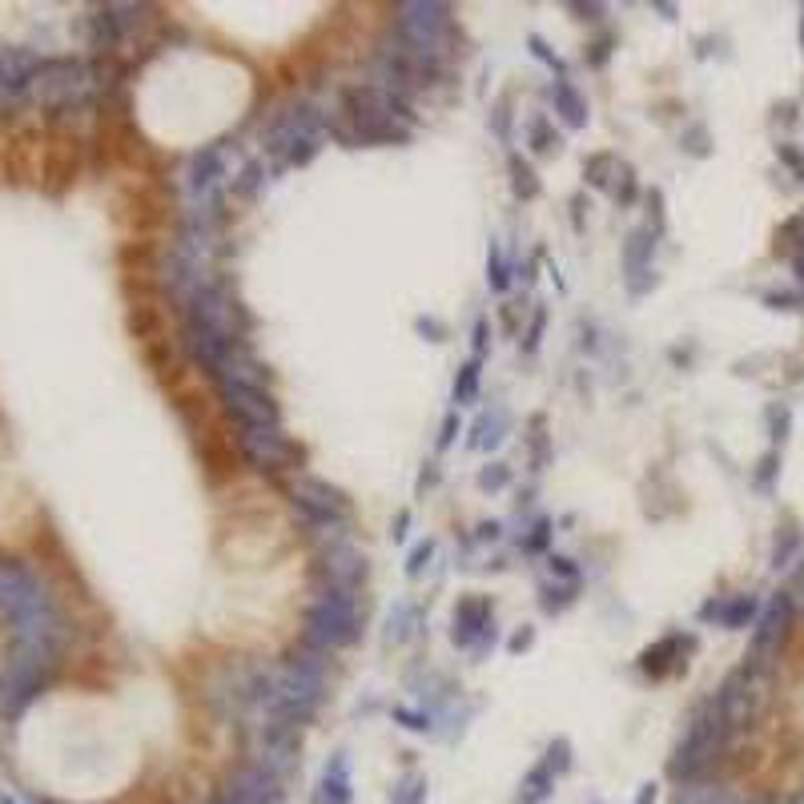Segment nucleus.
<instances>
[{
    "mask_svg": "<svg viewBox=\"0 0 804 804\" xmlns=\"http://www.w3.org/2000/svg\"><path fill=\"white\" fill-rule=\"evenodd\" d=\"M475 482L482 491H503V487H511V467L508 463H487V467H479Z\"/></svg>",
    "mask_w": 804,
    "mask_h": 804,
    "instance_id": "39",
    "label": "nucleus"
},
{
    "mask_svg": "<svg viewBox=\"0 0 804 804\" xmlns=\"http://www.w3.org/2000/svg\"><path fill=\"white\" fill-rule=\"evenodd\" d=\"M547 568H551V575L563 583H580V568H575V559L571 556H547Z\"/></svg>",
    "mask_w": 804,
    "mask_h": 804,
    "instance_id": "45",
    "label": "nucleus"
},
{
    "mask_svg": "<svg viewBox=\"0 0 804 804\" xmlns=\"http://www.w3.org/2000/svg\"><path fill=\"white\" fill-rule=\"evenodd\" d=\"M580 583H563V580H551V583H539V607H544L547 616H559V611H568L575 599H580Z\"/></svg>",
    "mask_w": 804,
    "mask_h": 804,
    "instance_id": "29",
    "label": "nucleus"
},
{
    "mask_svg": "<svg viewBox=\"0 0 804 804\" xmlns=\"http://www.w3.org/2000/svg\"><path fill=\"white\" fill-rule=\"evenodd\" d=\"M547 97H551V105H556V117L568 129H583V125L592 121V109H587V97H583L580 89L571 85V77H563V81H551V89H547Z\"/></svg>",
    "mask_w": 804,
    "mask_h": 804,
    "instance_id": "20",
    "label": "nucleus"
},
{
    "mask_svg": "<svg viewBox=\"0 0 804 804\" xmlns=\"http://www.w3.org/2000/svg\"><path fill=\"white\" fill-rule=\"evenodd\" d=\"M656 796H660V789L648 780V784H640V792H636V804H656Z\"/></svg>",
    "mask_w": 804,
    "mask_h": 804,
    "instance_id": "53",
    "label": "nucleus"
},
{
    "mask_svg": "<svg viewBox=\"0 0 804 804\" xmlns=\"http://www.w3.org/2000/svg\"><path fill=\"white\" fill-rule=\"evenodd\" d=\"M640 177H636V170H631L628 161H619V174H616V186H611V198L619 201V210H628V206H636L640 201Z\"/></svg>",
    "mask_w": 804,
    "mask_h": 804,
    "instance_id": "33",
    "label": "nucleus"
},
{
    "mask_svg": "<svg viewBox=\"0 0 804 804\" xmlns=\"http://www.w3.org/2000/svg\"><path fill=\"white\" fill-rule=\"evenodd\" d=\"M290 511L294 520L306 527L314 539H326V535H350V523H354V508L342 487L318 479V475H294L290 482Z\"/></svg>",
    "mask_w": 804,
    "mask_h": 804,
    "instance_id": "6",
    "label": "nucleus"
},
{
    "mask_svg": "<svg viewBox=\"0 0 804 804\" xmlns=\"http://www.w3.org/2000/svg\"><path fill=\"white\" fill-rule=\"evenodd\" d=\"M234 161H230V145H201L194 153H186L182 170H177V189H182V201L194 206V201H206L213 194H225V186L234 182Z\"/></svg>",
    "mask_w": 804,
    "mask_h": 804,
    "instance_id": "10",
    "label": "nucleus"
},
{
    "mask_svg": "<svg viewBox=\"0 0 804 804\" xmlns=\"http://www.w3.org/2000/svg\"><path fill=\"white\" fill-rule=\"evenodd\" d=\"M532 643H535V628H532V624H523V628H515V631H511L508 652H511V656H523V652H527Z\"/></svg>",
    "mask_w": 804,
    "mask_h": 804,
    "instance_id": "47",
    "label": "nucleus"
},
{
    "mask_svg": "<svg viewBox=\"0 0 804 804\" xmlns=\"http://www.w3.org/2000/svg\"><path fill=\"white\" fill-rule=\"evenodd\" d=\"M270 177H273V170L266 165V161L249 158V161H242V165H237V174H234V182H230V189H234L237 198L254 201V198H261V194H266Z\"/></svg>",
    "mask_w": 804,
    "mask_h": 804,
    "instance_id": "23",
    "label": "nucleus"
},
{
    "mask_svg": "<svg viewBox=\"0 0 804 804\" xmlns=\"http://www.w3.org/2000/svg\"><path fill=\"white\" fill-rule=\"evenodd\" d=\"M362 636V604L359 595L335 592V587H322L314 583L306 607H302V631L298 640L314 643L322 652H342V648H354Z\"/></svg>",
    "mask_w": 804,
    "mask_h": 804,
    "instance_id": "4",
    "label": "nucleus"
},
{
    "mask_svg": "<svg viewBox=\"0 0 804 804\" xmlns=\"http://www.w3.org/2000/svg\"><path fill=\"white\" fill-rule=\"evenodd\" d=\"M511 278H515V266L503 254V242L491 237V246H487V286H491V294H508Z\"/></svg>",
    "mask_w": 804,
    "mask_h": 804,
    "instance_id": "28",
    "label": "nucleus"
},
{
    "mask_svg": "<svg viewBox=\"0 0 804 804\" xmlns=\"http://www.w3.org/2000/svg\"><path fill=\"white\" fill-rule=\"evenodd\" d=\"M508 174H511V194L520 201H535L544 194V182H539L535 165L523 153H508Z\"/></svg>",
    "mask_w": 804,
    "mask_h": 804,
    "instance_id": "25",
    "label": "nucleus"
},
{
    "mask_svg": "<svg viewBox=\"0 0 804 804\" xmlns=\"http://www.w3.org/2000/svg\"><path fill=\"white\" fill-rule=\"evenodd\" d=\"M532 434H527V446H532V470H544L551 463V434H547V415H532Z\"/></svg>",
    "mask_w": 804,
    "mask_h": 804,
    "instance_id": "32",
    "label": "nucleus"
},
{
    "mask_svg": "<svg viewBox=\"0 0 804 804\" xmlns=\"http://www.w3.org/2000/svg\"><path fill=\"white\" fill-rule=\"evenodd\" d=\"M434 482H439V463H427V467H422V475H419V491H422V487H434Z\"/></svg>",
    "mask_w": 804,
    "mask_h": 804,
    "instance_id": "55",
    "label": "nucleus"
},
{
    "mask_svg": "<svg viewBox=\"0 0 804 804\" xmlns=\"http://www.w3.org/2000/svg\"><path fill=\"white\" fill-rule=\"evenodd\" d=\"M508 431H511V410L503 403H496V407L479 410V419L470 422L467 446L470 451H496V446H503Z\"/></svg>",
    "mask_w": 804,
    "mask_h": 804,
    "instance_id": "19",
    "label": "nucleus"
},
{
    "mask_svg": "<svg viewBox=\"0 0 804 804\" xmlns=\"http://www.w3.org/2000/svg\"><path fill=\"white\" fill-rule=\"evenodd\" d=\"M57 664H61V648L21 640L9 643V656L0 664V724L13 729L16 720L37 704L45 688H49Z\"/></svg>",
    "mask_w": 804,
    "mask_h": 804,
    "instance_id": "3",
    "label": "nucleus"
},
{
    "mask_svg": "<svg viewBox=\"0 0 804 804\" xmlns=\"http://www.w3.org/2000/svg\"><path fill=\"white\" fill-rule=\"evenodd\" d=\"M491 326H487V318H479L475 322V354H470V359H487V342H491Z\"/></svg>",
    "mask_w": 804,
    "mask_h": 804,
    "instance_id": "49",
    "label": "nucleus"
},
{
    "mask_svg": "<svg viewBox=\"0 0 804 804\" xmlns=\"http://www.w3.org/2000/svg\"><path fill=\"white\" fill-rule=\"evenodd\" d=\"M407 532H410V511H398L395 515V544H403V539H407Z\"/></svg>",
    "mask_w": 804,
    "mask_h": 804,
    "instance_id": "52",
    "label": "nucleus"
},
{
    "mask_svg": "<svg viewBox=\"0 0 804 804\" xmlns=\"http://www.w3.org/2000/svg\"><path fill=\"white\" fill-rule=\"evenodd\" d=\"M237 446L249 467L261 475H282L302 463V446L282 427H237Z\"/></svg>",
    "mask_w": 804,
    "mask_h": 804,
    "instance_id": "11",
    "label": "nucleus"
},
{
    "mask_svg": "<svg viewBox=\"0 0 804 804\" xmlns=\"http://www.w3.org/2000/svg\"><path fill=\"white\" fill-rule=\"evenodd\" d=\"M611 45H616V37H611V33H604V37L599 40H592V45H587V65H595V69H604L607 65V57H611Z\"/></svg>",
    "mask_w": 804,
    "mask_h": 804,
    "instance_id": "46",
    "label": "nucleus"
},
{
    "mask_svg": "<svg viewBox=\"0 0 804 804\" xmlns=\"http://www.w3.org/2000/svg\"><path fill=\"white\" fill-rule=\"evenodd\" d=\"M616 174H619V158H616V153H592V158L583 161V182H587L595 194H611V186H616Z\"/></svg>",
    "mask_w": 804,
    "mask_h": 804,
    "instance_id": "27",
    "label": "nucleus"
},
{
    "mask_svg": "<svg viewBox=\"0 0 804 804\" xmlns=\"http://www.w3.org/2000/svg\"><path fill=\"white\" fill-rule=\"evenodd\" d=\"M571 13H580V21H599V4H571Z\"/></svg>",
    "mask_w": 804,
    "mask_h": 804,
    "instance_id": "54",
    "label": "nucleus"
},
{
    "mask_svg": "<svg viewBox=\"0 0 804 804\" xmlns=\"http://www.w3.org/2000/svg\"><path fill=\"white\" fill-rule=\"evenodd\" d=\"M225 410L237 419V427H282V410L270 386L258 383H213Z\"/></svg>",
    "mask_w": 804,
    "mask_h": 804,
    "instance_id": "12",
    "label": "nucleus"
},
{
    "mask_svg": "<svg viewBox=\"0 0 804 804\" xmlns=\"http://www.w3.org/2000/svg\"><path fill=\"white\" fill-rule=\"evenodd\" d=\"M680 149H684V153H692V158H704V153H708V129H704V125L696 121L692 129H684Z\"/></svg>",
    "mask_w": 804,
    "mask_h": 804,
    "instance_id": "42",
    "label": "nucleus"
},
{
    "mask_svg": "<svg viewBox=\"0 0 804 804\" xmlns=\"http://www.w3.org/2000/svg\"><path fill=\"white\" fill-rule=\"evenodd\" d=\"M318 153H322V137H310V141H302V145H298L294 153L282 161V165H286V170H302V165H310V161L318 158Z\"/></svg>",
    "mask_w": 804,
    "mask_h": 804,
    "instance_id": "43",
    "label": "nucleus"
},
{
    "mask_svg": "<svg viewBox=\"0 0 804 804\" xmlns=\"http://www.w3.org/2000/svg\"><path fill=\"white\" fill-rule=\"evenodd\" d=\"M463 431V419H458V410L451 407L443 415V427H439V439H434V446H439V451H446V446L455 443V434Z\"/></svg>",
    "mask_w": 804,
    "mask_h": 804,
    "instance_id": "44",
    "label": "nucleus"
},
{
    "mask_svg": "<svg viewBox=\"0 0 804 804\" xmlns=\"http://www.w3.org/2000/svg\"><path fill=\"white\" fill-rule=\"evenodd\" d=\"M415 330H419V335H427L431 342H443V338H446V322L443 318H415Z\"/></svg>",
    "mask_w": 804,
    "mask_h": 804,
    "instance_id": "48",
    "label": "nucleus"
},
{
    "mask_svg": "<svg viewBox=\"0 0 804 804\" xmlns=\"http://www.w3.org/2000/svg\"><path fill=\"white\" fill-rule=\"evenodd\" d=\"M422 628V604L419 599H398L391 611H386V631H383V640L386 643H410L415 636H419Z\"/></svg>",
    "mask_w": 804,
    "mask_h": 804,
    "instance_id": "21",
    "label": "nucleus"
},
{
    "mask_svg": "<svg viewBox=\"0 0 804 804\" xmlns=\"http://www.w3.org/2000/svg\"><path fill=\"white\" fill-rule=\"evenodd\" d=\"M310 804H354V768L350 756L338 748L330 753V760L322 765V777L310 792Z\"/></svg>",
    "mask_w": 804,
    "mask_h": 804,
    "instance_id": "17",
    "label": "nucleus"
},
{
    "mask_svg": "<svg viewBox=\"0 0 804 804\" xmlns=\"http://www.w3.org/2000/svg\"><path fill=\"white\" fill-rule=\"evenodd\" d=\"M427 796H431V780H427V772L407 768V772H398L395 777V784H391V792H386V804H427Z\"/></svg>",
    "mask_w": 804,
    "mask_h": 804,
    "instance_id": "24",
    "label": "nucleus"
},
{
    "mask_svg": "<svg viewBox=\"0 0 804 804\" xmlns=\"http://www.w3.org/2000/svg\"><path fill=\"white\" fill-rule=\"evenodd\" d=\"M40 61L45 57L33 49H0V113L28 97V85H33Z\"/></svg>",
    "mask_w": 804,
    "mask_h": 804,
    "instance_id": "15",
    "label": "nucleus"
},
{
    "mask_svg": "<svg viewBox=\"0 0 804 804\" xmlns=\"http://www.w3.org/2000/svg\"><path fill=\"white\" fill-rule=\"evenodd\" d=\"M141 13L137 4H105L97 13L89 16V45L93 49H117L137 25H141Z\"/></svg>",
    "mask_w": 804,
    "mask_h": 804,
    "instance_id": "16",
    "label": "nucleus"
},
{
    "mask_svg": "<svg viewBox=\"0 0 804 804\" xmlns=\"http://www.w3.org/2000/svg\"><path fill=\"white\" fill-rule=\"evenodd\" d=\"M696 648V636H684V631H672L664 640H656L652 648H643L640 652V672L643 676H652V680H664L672 672L680 668L684 652H692Z\"/></svg>",
    "mask_w": 804,
    "mask_h": 804,
    "instance_id": "18",
    "label": "nucleus"
},
{
    "mask_svg": "<svg viewBox=\"0 0 804 804\" xmlns=\"http://www.w3.org/2000/svg\"><path fill=\"white\" fill-rule=\"evenodd\" d=\"M366 575H371V559H366V551L350 535H326V539H318V551H314V583L347 595H362Z\"/></svg>",
    "mask_w": 804,
    "mask_h": 804,
    "instance_id": "9",
    "label": "nucleus"
},
{
    "mask_svg": "<svg viewBox=\"0 0 804 804\" xmlns=\"http://www.w3.org/2000/svg\"><path fill=\"white\" fill-rule=\"evenodd\" d=\"M499 535H503V523H499V520H487V523H479V535H475V544H487V539L496 544Z\"/></svg>",
    "mask_w": 804,
    "mask_h": 804,
    "instance_id": "50",
    "label": "nucleus"
},
{
    "mask_svg": "<svg viewBox=\"0 0 804 804\" xmlns=\"http://www.w3.org/2000/svg\"><path fill=\"white\" fill-rule=\"evenodd\" d=\"M556 784L559 777L547 768V760H535L520 780V792H515V804H547L556 796Z\"/></svg>",
    "mask_w": 804,
    "mask_h": 804,
    "instance_id": "22",
    "label": "nucleus"
},
{
    "mask_svg": "<svg viewBox=\"0 0 804 804\" xmlns=\"http://www.w3.org/2000/svg\"><path fill=\"white\" fill-rule=\"evenodd\" d=\"M656 246L660 234H652L648 225H636L624 237V249H619V266H624V286H628L631 298H643L648 290H656Z\"/></svg>",
    "mask_w": 804,
    "mask_h": 804,
    "instance_id": "13",
    "label": "nucleus"
},
{
    "mask_svg": "<svg viewBox=\"0 0 804 804\" xmlns=\"http://www.w3.org/2000/svg\"><path fill=\"white\" fill-rule=\"evenodd\" d=\"M93 69L77 57H45L28 85V101H37L45 109H69V105H81V101L97 89L93 81Z\"/></svg>",
    "mask_w": 804,
    "mask_h": 804,
    "instance_id": "8",
    "label": "nucleus"
},
{
    "mask_svg": "<svg viewBox=\"0 0 804 804\" xmlns=\"http://www.w3.org/2000/svg\"><path fill=\"white\" fill-rule=\"evenodd\" d=\"M515 97L511 93H499L496 101H491V113H487V129L503 141V145H511V137H515Z\"/></svg>",
    "mask_w": 804,
    "mask_h": 804,
    "instance_id": "31",
    "label": "nucleus"
},
{
    "mask_svg": "<svg viewBox=\"0 0 804 804\" xmlns=\"http://www.w3.org/2000/svg\"><path fill=\"white\" fill-rule=\"evenodd\" d=\"M326 121H330L326 109L310 97H290L282 105H273L266 113V121H261V149H266V158H273L282 165L302 141L326 137Z\"/></svg>",
    "mask_w": 804,
    "mask_h": 804,
    "instance_id": "7",
    "label": "nucleus"
},
{
    "mask_svg": "<svg viewBox=\"0 0 804 804\" xmlns=\"http://www.w3.org/2000/svg\"><path fill=\"white\" fill-rule=\"evenodd\" d=\"M527 145H532V153H539V158H551V153L563 149V133H559L556 121H551L547 113H532V117H527Z\"/></svg>",
    "mask_w": 804,
    "mask_h": 804,
    "instance_id": "26",
    "label": "nucleus"
},
{
    "mask_svg": "<svg viewBox=\"0 0 804 804\" xmlns=\"http://www.w3.org/2000/svg\"><path fill=\"white\" fill-rule=\"evenodd\" d=\"M539 760H547V768H551V772H556L559 780L568 777L571 768H575V748H571V741L568 736H556V741L547 744V753L539 756Z\"/></svg>",
    "mask_w": 804,
    "mask_h": 804,
    "instance_id": "34",
    "label": "nucleus"
},
{
    "mask_svg": "<svg viewBox=\"0 0 804 804\" xmlns=\"http://www.w3.org/2000/svg\"><path fill=\"white\" fill-rule=\"evenodd\" d=\"M551 535H556V523L547 520V515H539V520L532 523V532L520 539L523 556H544L547 547H551Z\"/></svg>",
    "mask_w": 804,
    "mask_h": 804,
    "instance_id": "36",
    "label": "nucleus"
},
{
    "mask_svg": "<svg viewBox=\"0 0 804 804\" xmlns=\"http://www.w3.org/2000/svg\"><path fill=\"white\" fill-rule=\"evenodd\" d=\"M419 125V113L407 97L371 81L342 89V113L326 121V133L350 149L362 145H407Z\"/></svg>",
    "mask_w": 804,
    "mask_h": 804,
    "instance_id": "1",
    "label": "nucleus"
},
{
    "mask_svg": "<svg viewBox=\"0 0 804 804\" xmlns=\"http://www.w3.org/2000/svg\"><path fill=\"white\" fill-rule=\"evenodd\" d=\"M535 270H539V258H532V261H523L520 270H515V273H520V282H523V286H527V290H532V286H535V278H539V273H535Z\"/></svg>",
    "mask_w": 804,
    "mask_h": 804,
    "instance_id": "51",
    "label": "nucleus"
},
{
    "mask_svg": "<svg viewBox=\"0 0 804 804\" xmlns=\"http://www.w3.org/2000/svg\"><path fill=\"white\" fill-rule=\"evenodd\" d=\"M395 724H403L407 732H434V716L427 708H410V704H395L391 708Z\"/></svg>",
    "mask_w": 804,
    "mask_h": 804,
    "instance_id": "37",
    "label": "nucleus"
},
{
    "mask_svg": "<svg viewBox=\"0 0 804 804\" xmlns=\"http://www.w3.org/2000/svg\"><path fill=\"white\" fill-rule=\"evenodd\" d=\"M431 559H434V539H422V544L410 547V556H407V575H410V580H419L422 571L431 568Z\"/></svg>",
    "mask_w": 804,
    "mask_h": 804,
    "instance_id": "40",
    "label": "nucleus"
},
{
    "mask_svg": "<svg viewBox=\"0 0 804 804\" xmlns=\"http://www.w3.org/2000/svg\"><path fill=\"white\" fill-rule=\"evenodd\" d=\"M496 631V604H491V595H479L470 592L463 595L451 611V643H455L458 652H475V643L482 636H491Z\"/></svg>",
    "mask_w": 804,
    "mask_h": 804,
    "instance_id": "14",
    "label": "nucleus"
},
{
    "mask_svg": "<svg viewBox=\"0 0 804 804\" xmlns=\"http://www.w3.org/2000/svg\"><path fill=\"white\" fill-rule=\"evenodd\" d=\"M643 201H648V230L652 234H668V213H664V189L652 186L648 194H643Z\"/></svg>",
    "mask_w": 804,
    "mask_h": 804,
    "instance_id": "38",
    "label": "nucleus"
},
{
    "mask_svg": "<svg viewBox=\"0 0 804 804\" xmlns=\"http://www.w3.org/2000/svg\"><path fill=\"white\" fill-rule=\"evenodd\" d=\"M0 619L13 628V640L45 643L65 652V616L53 599L49 583L21 559L0 556Z\"/></svg>",
    "mask_w": 804,
    "mask_h": 804,
    "instance_id": "2",
    "label": "nucleus"
},
{
    "mask_svg": "<svg viewBox=\"0 0 804 804\" xmlns=\"http://www.w3.org/2000/svg\"><path fill=\"white\" fill-rule=\"evenodd\" d=\"M479 386H482V359H467L463 366H458L455 391H451V398H455V410L470 407V403L479 398Z\"/></svg>",
    "mask_w": 804,
    "mask_h": 804,
    "instance_id": "30",
    "label": "nucleus"
},
{
    "mask_svg": "<svg viewBox=\"0 0 804 804\" xmlns=\"http://www.w3.org/2000/svg\"><path fill=\"white\" fill-rule=\"evenodd\" d=\"M391 37L398 45H407L415 57L431 65H443L451 57V45H455V21H451V9L446 4H434V0H410V4H398L395 9V25H391Z\"/></svg>",
    "mask_w": 804,
    "mask_h": 804,
    "instance_id": "5",
    "label": "nucleus"
},
{
    "mask_svg": "<svg viewBox=\"0 0 804 804\" xmlns=\"http://www.w3.org/2000/svg\"><path fill=\"white\" fill-rule=\"evenodd\" d=\"M544 330H547V310L539 306V310H535L532 326H527V335L520 338L523 354H535V350H539V342H544Z\"/></svg>",
    "mask_w": 804,
    "mask_h": 804,
    "instance_id": "41",
    "label": "nucleus"
},
{
    "mask_svg": "<svg viewBox=\"0 0 804 804\" xmlns=\"http://www.w3.org/2000/svg\"><path fill=\"white\" fill-rule=\"evenodd\" d=\"M527 49H532V57L539 65H544L547 73L556 77V81H563V77H568V61H563V57H559L556 49H551V45H547L544 37H539V33H532V37H527Z\"/></svg>",
    "mask_w": 804,
    "mask_h": 804,
    "instance_id": "35",
    "label": "nucleus"
}]
</instances>
